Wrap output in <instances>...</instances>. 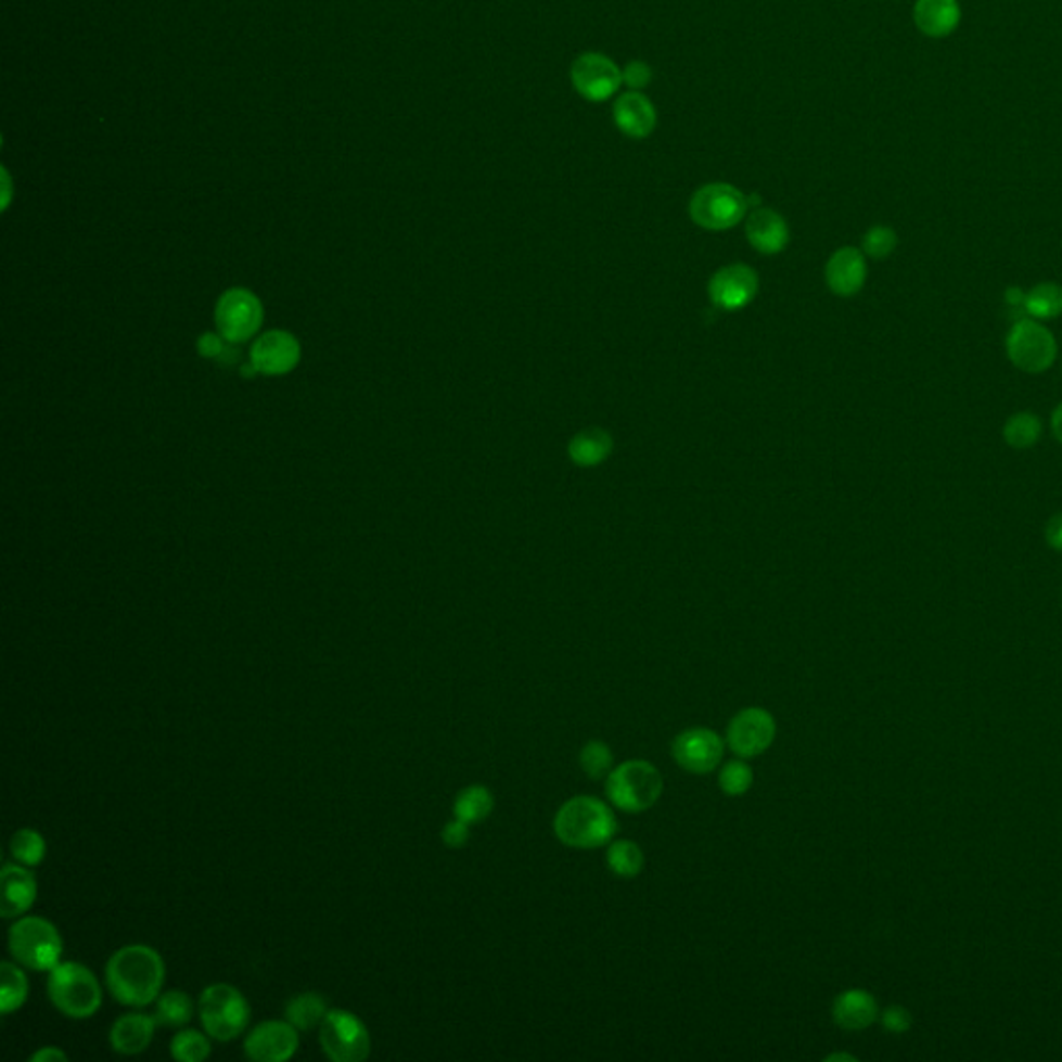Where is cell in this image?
Instances as JSON below:
<instances>
[{
  "instance_id": "7",
  "label": "cell",
  "mask_w": 1062,
  "mask_h": 1062,
  "mask_svg": "<svg viewBox=\"0 0 1062 1062\" xmlns=\"http://www.w3.org/2000/svg\"><path fill=\"white\" fill-rule=\"evenodd\" d=\"M249 1016V1002L231 984H213L200 996L202 1025L218 1041L239 1038L247 1029Z\"/></svg>"
},
{
  "instance_id": "16",
  "label": "cell",
  "mask_w": 1062,
  "mask_h": 1062,
  "mask_svg": "<svg viewBox=\"0 0 1062 1062\" xmlns=\"http://www.w3.org/2000/svg\"><path fill=\"white\" fill-rule=\"evenodd\" d=\"M759 281L745 264H731L714 272L709 279L708 295L712 304L725 311H737L756 299Z\"/></svg>"
},
{
  "instance_id": "9",
  "label": "cell",
  "mask_w": 1062,
  "mask_h": 1062,
  "mask_svg": "<svg viewBox=\"0 0 1062 1062\" xmlns=\"http://www.w3.org/2000/svg\"><path fill=\"white\" fill-rule=\"evenodd\" d=\"M320 1044L332 1062H361L370 1057L372 1039L366 1023L345 1009H331L320 1023Z\"/></svg>"
},
{
  "instance_id": "41",
  "label": "cell",
  "mask_w": 1062,
  "mask_h": 1062,
  "mask_svg": "<svg viewBox=\"0 0 1062 1062\" xmlns=\"http://www.w3.org/2000/svg\"><path fill=\"white\" fill-rule=\"evenodd\" d=\"M1044 540L1046 543L1054 550V552H1062V511L1061 513H1054L1046 527H1044Z\"/></svg>"
},
{
  "instance_id": "11",
  "label": "cell",
  "mask_w": 1062,
  "mask_h": 1062,
  "mask_svg": "<svg viewBox=\"0 0 1062 1062\" xmlns=\"http://www.w3.org/2000/svg\"><path fill=\"white\" fill-rule=\"evenodd\" d=\"M777 739V720L764 708L737 712L727 729V745L734 756L756 757L768 752Z\"/></svg>"
},
{
  "instance_id": "12",
  "label": "cell",
  "mask_w": 1062,
  "mask_h": 1062,
  "mask_svg": "<svg viewBox=\"0 0 1062 1062\" xmlns=\"http://www.w3.org/2000/svg\"><path fill=\"white\" fill-rule=\"evenodd\" d=\"M675 762L691 775H708L718 768L725 756L722 737L706 727H693L679 732L670 745Z\"/></svg>"
},
{
  "instance_id": "31",
  "label": "cell",
  "mask_w": 1062,
  "mask_h": 1062,
  "mask_svg": "<svg viewBox=\"0 0 1062 1062\" xmlns=\"http://www.w3.org/2000/svg\"><path fill=\"white\" fill-rule=\"evenodd\" d=\"M643 850L638 843L623 839L614 841L606 850V866L618 878H636L643 870Z\"/></svg>"
},
{
  "instance_id": "15",
  "label": "cell",
  "mask_w": 1062,
  "mask_h": 1062,
  "mask_svg": "<svg viewBox=\"0 0 1062 1062\" xmlns=\"http://www.w3.org/2000/svg\"><path fill=\"white\" fill-rule=\"evenodd\" d=\"M245 1057L256 1062H284L299 1050V1029L289 1021H264L243 1044Z\"/></svg>"
},
{
  "instance_id": "43",
  "label": "cell",
  "mask_w": 1062,
  "mask_h": 1062,
  "mask_svg": "<svg viewBox=\"0 0 1062 1062\" xmlns=\"http://www.w3.org/2000/svg\"><path fill=\"white\" fill-rule=\"evenodd\" d=\"M29 1061L34 1062H48V1061H67V1054L59 1048H40L38 1052H34L29 1057Z\"/></svg>"
},
{
  "instance_id": "34",
  "label": "cell",
  "mask_w": 1062,
  "mask_h": 1062,
  "mask_svg": "<svg viewBox=\"0 0 1062 1062\" xmlns=\"http://www.w3.org/2000/svg\"><path fill=\"white\" fill-rule=\"evenodd\" d=\"M579 764L590 779H606L614 768L613 750L604 741H588L581 747Z\"/></svg>"
},
{
  "instance_id": "29",
  "label": "cell",
  "mask_w": 1062,
  "mask_h": 1062,
  "mask_svg": "<svg viewBox=\"0 0 1062 1062\" xmlns=\"http://www.w3.org/2000/svg\"><path fill=\"white\" fill-rule=\"evenodd\" d=\"M193 1016V1000L181 990L163 991L156 998L154 1019L163 1027H183Z\"/></svg>"
},
{
  "instance_id": "17",
  "label": "cell",
  "mask_w": 1062,
  "mask_h": 1062,
  "mask_svg": "<svg viewBox=\"0 0 1062 1062\" xmlns=\"http://www.w3.org/2000/svg\"><path fill=\"white\" fill-rule=\"evenodd\" d=\"M868 281V260L857 247H841L827 264L828 289L839 297H855Z\"/></svg>"
},
{
  "instance_id": "18",
  "label": "cell",
  "mask_w": 1062,
  "mask_h": 1062,
  "mask_svg": "<svg viewBox=\"0 0 1062 1062\" xmlns=\"http://www.w3.org/2000/svg\"><path fill=\"white\" fill-rule=\"evenodd\" d=\"M0 882H2V898H0L2 918L4 920L22 918L31 909V905L38 897V884L34 873L24 868V863L22 866L7 863L2 868Z\"/></svg>"
},
{
  "instance_id": "4",
  "label": "cell",
  "mask_w": 1062,
  "mask_h": 1062,
  "mask_svg": "<svg viewBox=\"0 0 1062 1062\" xmlns=\"http://www.w3.org/2000/svg\"><path fill=\"white\" fill-rule=\"evenodd\" d=\"M48 998L65 1016L90 1019L102 1007V988L90 969L67 961L50 971Z\"/></svg>"
},
{
  "instance_id": "23",
  "label": "cell",
  "mask_w": 1062,
  "mask_h": 1062,
  "mask_svg": "<svg viewBox=\"0 0 1062 1062\" xmlns=\"http://www.w3.org/2000/svg\"><path fill=\"white\" fill-rule=\"evenodd\" d=\"M913 20L925 36L943 38L957 29L961 22V9L957 0H918Z\"/></svg>"
},
{
  "instance_id": "25",
  "label": "cell",
  "mask_w": 1062,
  "mask_h": 1062,
  "mask_svg": "<svg viewBox=\"0 0 1062 1062\" xmlns=\"http://www.w3.org/2000/svg\"><path fill=\"white\" fill-rule=\"evenodd\" d=\"M329 1005H327V998L322 994H316V991H304V994H297L293 996L286 1007H284V1016L286 1021L299 1029V1032H311L316 1025H320L324 1021V1016L329 1013Z\"/></svg>"
},
{
  "instance_id": "35",
  "label": "cell",
  "mask_w": 1062,
  "mask_h": 1062,
  "mask_svg": "<svg viewBox=\"0 0 1062 1062\" xmlns=\"http://www.w3.org/2000/svg\"><path fill=\"white\" fill-rule=\"evenodd\" d=\"M752 784H754V770L743 759H732L729 764H725L718 775V786L729 797L745 795L752 789Z\"/></svg>"
},
{
  "instance_id": "45",
  "label": "cell",
  "mask_w": 1062,
  "mask_h": 1062,
  "mask_svg": "<svg viewBox=\"0 0 1062 1062\" xmlns=\"http://www.w3.org/2000/svg\"><path fill=\"white\" fill-rule=\"evenodd\" d=\"M827 1061L828 1062H830V1061H850V1062H855V1061H857V1059H855V1057H850V1054H830V1057H828Z\"/></svg>"
},
{
  "instance_id": "33",
  "label": "cell",
  "mask_w": 1062,
  "mask_h": 1062,
  "mask_svg": "<svg viewBox=\"0 0 1062 1062\" xmlns=\"http://www.w3.org/2000/svg\"><path fill=\"white\" fill-rule=\"evenodd\" d=\"M213 1052L210 1039L197 1029H181L170 1041V1054L175 1061L202 1062Z\"/></svg>"
},
{
  "instance_id": "2",
  "label": "cell",
  "mask_w": 1062,
  "mask_h": 1062,
  "mask_svg": "<svg viewBox=\"0 0 1062 1062\" xmlns=\"http://www.w3.org/2000/svg\"><path fill=\"white\" fill-rule=\"evenodd\" d=\"M552 827L563 845L586 850L609 845L618 824L611 805L590 795H579L556 811Z\"/></svg>"
},
{
  "instance_id": "1",
  "label": "cell",
  "mask_w": 1062,
  "mask_h": 1062,
  "mask_svg": "<svg viewBox=\"0 0 1062 1062\" xmlns=\"http://www.w3.org/2000/svg\"><path fill=\"white\" fill-rule=\"evenodd\" d=\"M165 961L148 945H127L106 963V986L125 1007H145L154 1002L165 984Z\"/></svg>"
},
{
  "instance_id": "19",
  "label": "cell",
  "mask_w": 1062,
  "mask_h": 1062,
  "mask_svg": "<svg viewBox=\"0 0 1062 1062\" xmlns=\"http://www.w3.org/2000/svg\"><path fill=\"white\" fill-rule=\"evenodd\" d=\"M613 115L616 127L634 140H645L656 129V108L636 90L616 98Z\"/></svg>"
},
{
  "instance_id": "38",
  "label": "cell",
  "mask_w": 1062,
  "mask_h": 1062,
  "mask_svg": "<svg viewBox=\"0 0 1062 1062\" xmlns=\"http://www.w3.org/2000/svg\"><path fill=\"white\" fill-rule=\"evenodd\" d=\"M880 1021H882V1025H884V1029L888 1034H905L911 1027V1015H909V1011L905 1007H898V1005L888 1007L882 1013V1016H880Z\"/></svg>"
},
{
  "instance_id": "40",
  "label": "cell",
  "mask_w": 1062,
  "mask_h": 1062,
  "mask_svg": "<svg viewBox=\"0 0 1062 1062\" xmlns=\"http://www.w3.org/2000/svg\"><path fill=\"white\" fill-rule=\"evenodd\" d=\"M468 841H470V824L468 822L455 818L452 822L443 828V843L449 849H461L468 845Z\"/></svg>"
},
{
  "instance_id": "36",
  "label": "cell",
  "mask_w": 1062,
  "mask_h": 1062,
  "mask_svg": "<svg viewBox=\"0 0 1062 1062\" xmlns=\"http://www.w3.org/2000/svg\"><path fill=\"white\" fill-rule=\"evenodd\" d=\"M897 245V231L886 227V225H873L872 229H868L861 239V252L866 254V258H872V260L891 258L895 254Z\"/></svg>"
},
{
  "instance_id": "13",
  "label": "cell",
  "mask_w": 1062,
  "mask_h": 1062,
  "mask_svg": "<svg viewBox=\"0 0 1062 1062\" xmlns=\"http://www.w3.org/2000/svg\"><path fill=\"white\" fill-rule=\"evenodd\" d=\"M299 359H302V347H299V341L291 332H266L254 343L252 354H249L252 366H247L243 370V374L245 376H252V374L283 376L299 366Z\"/></svg>"
},
{
  "instance_id": "39",
  "label": "cell",
  "mask_w": 1062,
  "mask_h": 1062,
  "mask_svg": "<svg viewBox=\"0 0 1062 1062\" xmlns=\"http://www.w3.org/2000/svg\"><path fill=\"white\" fill-rule=\"evenodd\" d=\"M650 79H652V69H650V65H648V63H643V61H631V63L625 67V72H623V81H625V86H629V88H631V90H636V92L643 90V88L650 84Z\"/></svg>"
},
{
  "instance_id": "10",
  "label": "cell",
  "mask_w": 1062,
  "mask_h": 1062,
  "mask_svg": "<svg viewBox=\"0 0 1062 1062\" xmlns=\"http://www.w3.org/2000/svg\"><path fill=\"white\" fill-rule=\"evenodd\" d=\"M216 329L229 343L239 345L260 331L264 322L261 302L247 289H229L216 304Z\"/></svg>"
},
{
  "instance_id": "42",
  "label": "cell",
  "mask_w": 1062,
  "mask_h": 1062,
  "mask_svg": "<svg viewBox=\"0 0 1062 1062\" xmlns=\"http://www.w3.org/2000/svg\"><path fill=\"white\" fill-rule=\"evenodd\" d=\"M1025 297H1027V291L1021 289V286H1007L1005 291V306L1011 307V309H1023L1025 306Z\"/></svg>"
},
{
  "instance_id": "8",
  "label": "cell",
  "mask_w": 1062,
  "mask_h": 1062,
  "mask_svg": "<svg viewBox=\"0 0 1062 1062\" xmlns=\"http://www.w3.org/2000/svg\"><path fill=\"white\" fill-rule=\"evenodd\" d=\"M750 200L729 183H709L695 191L689 202L691 220L706 231H727L743 220Z\"/></svg>"
},
{
  "instance_id": "5",
  "label": "cell",
  "mask_w": 1062,
  "mask_h": 1062,
  "mask_svg": "<svg viewBox=\"0 0 1062 1062\" xmlns=\"http://www.w3.org/2000/svg\"><path fill=\"white\" fill-rule=\"evenodd\" d=\"M1005 349L1019 372L1038 376L1059 359V341L1044 322L1021 316L1007 332Z\"/></svg>"
},
{
  "instance_id": "20",
  "label": "cell",
  "mask_w": 1062,
  "mask_h": 1062,
  "mask_svg": "<svg viewBox=\"0 0 1062 1062\" xmlns=\"http://www.w3.org/2000/svg\"><path fill=\"white\" fill-rule=\"evenodd\" d=\"M878 1002L872 994L861 988L841 991L832 1002V1019L847 1032H863L878 1019Z\"/></svg>"
},
{
  "instance_id": "26",
  "label": "cell",
  "mask_w": 1062,
  "mask_h": 1062,
  "mask_svg": "<svg viewBox=\"0 0 1062 1062\" xmlns=\"http://www.w3.org/2000/svg\"><path fill=\"white\" fill-rule=\"evenodd\" d=\"M1044 422L1034 411H1016L1002 425V440L1015 450L1034 449L1041 440Z\"/></svg>"
},
{
  "instance_id": "37",
  "label": "cell",
  "mask_w": 1062,
  "mask_h": 1062,
  "mask_svg": "<svg viewBox=\"0 0 1062 1062\" xmlns=\"http://www.w3.org/2000/svg\"><path fill=\"white\" fill-rule=\"evenodd\" d=\"M197 351L208 359L220 361V363H235L236 355H239L236 349H233V343H229L222 334H214V332H208L200 338Z\"/></svg>"
},
{
  "instance_id": "28",
  "label": "cell",
  "mask_w": 1062,
  "mask_h": 1062,
  "mask_svg": "<svg viewBox=\"0 0 1062 1062\" xmlns=\"http://www.w3.org/2000/svg\"><path fill=\"white\" fill-rule=\"evenodd\" d=\"M1023 314L1039 320H1057L1062 316V284L1059 283H1038L1027 291Z\"/></svg>"
},
{
  "instance_id": "21",
  "label": "cell",
  "mask_w": 1062,
  "mask_h": 1062,
  "mask_svg": "<svg viewBox=\"0 0 1062 1062\" xmlns=\"http://www.w3.org/2000/svg\"><path fill=\"white\" fill-rule=\"evenodd\" d=\"M156 1025L158 1023L154 1016L143 1015V1013H127L118 1016L108 1034L113 1050L125 1057H133L148 1050L156 1034Z\"/></svg>"
},
{
  "instance_id": "30",
  "label": "cell",
  "mask_w": 1062,
  "mask_h": 1062,
  "mask_svg": "<svg viewBox=\"0 0 1062 1062\" xmlns=\"http://www.w3.org/2000/svg\"><path fill=\"white\" fill-rule=\"evenodd\" d=\"M0 980H2V988H0V1011H2V1015H11L13 1011H17V1009L24 1007V1002L27 1000L29 984H27V977H25V973L20 969V965H15L11 961H4L0 965Z\"/></svg>"
},
{
  "instance_id": "24",
  "label": "cell",
  "mask_w": 1062,
  "mask_h": 1062,
  "mask_svg": "<svg viewBox=\"0 0 1062 1062\" xmlns=\"http://www.w3.org/2000/svg\"><path fill=\"white\" fill-rule=\"evenodd\" d=\"M613 436L602 427H586L568 443V459L579 468H596L613 455Z\"/></svg>"
},
{
  "instance_id": "6",
  "label": "cell",
  "mask_w": 1062,
  "mask_h": 1062,
  "mask_svg": "<svg viewBox=\"0 0 1062 1062\" xmlns=\"http://www.w3.org/2000/svg\"><path fill=\"white\" fill-rule=\"evenodd\" d=\"M9 950L13 959L34 971H52L61 963L63 938L52 921L22 918L9 930Z\"/></svg>"
},
{
  "instance_id": "3",
  "label": "cell",
  "mask_w": 1062,
  "mask_h": 1062,
  "mask_svg": "<svg viewBox=\"0 0 1062 1062\" xmlns=\"http://www.w3.org/2000/svg\"><path fill=\"white\" fill-rule=\"evenodd\" d=\"M606 797L625 814L648 811L661 799L664 780L648 759H627L606 777Z\"/></svg>"
},
{
  "instance_id": "14",
  "label": "cell",
  "mask_w": 1062,
  "mask_h": 1062,
  "mask_svg": "<svg viewBox=\"0 0 1062 1062\" xmlns=\"http://www.w3.org/2000/svg\"><path fill=\"white\" fill-rule=\"evenodd\" d=\"M573 88L590 102L613 98L623 86V72L604 54L586 52L571 65Z\"/></svg>"
},
{
  "instance_id": "27",
  "label": "cell",
  "mask_w": 1062,
  "mask_h": 1062,
  "mask_svg": "<svg viewBox=\"0 0 1062 1062\" xmlns=\"http://www.w3.org/2000/svg\"><path fill=\"white\" fill-rule=\"evenodd\" d=\"M495 809V795L488 786L472 784L465 786L452 803V814L455 818L468 822V824H479L486 818H490Z\"/></svg>"
},
{
  "instance_id": "44",
  "label": "cell",
  "mask_w": 1062,
  "mask_h": 1062,
  "mask_svg": "<svg viewBox=\"0 0 1062 1062\" xmlns=\"http://www.w3.org/2000/svg\"><path fill=\"white\" fill-rule=\"evenodd\" d=\"M1050 427H1052L1054 438L1062 445V401L1054 407V411L1050 415Z\"/></svg>"
},
{
  "instance_id": "32",
  "label": "cell",
  "mask_w": 1062,
  "mask_h": 1062,
  "mask_svg": "<svg viewBox=\"0 0 1062 1062\" xmlns=\"http://www.w3.org/2000/svg\"><path fill=\"white\" fill-rule=\"evenodd\" d=\"M9 849L15 861L24 863L27 868H36L47 857V841L34 828H22L11 836Z\"/></svg>"
},
{
  "instance_id": "22",
  "label": "cell",
  "mask_w": 1062,
  "mask_h": 1062,
  "mask_svg": "<svg viewBox=\"0 0 1062 1062\" xmlns=\"http://www.w3.org/2000/svg\"><path fill=\"white\" fill-rule=\"evenodd\" d=\"M745 233L752 247L764 256H777L789 245V227L784 218L768 208H757L750 214Z\"/></svg>"
}]
</instances>
